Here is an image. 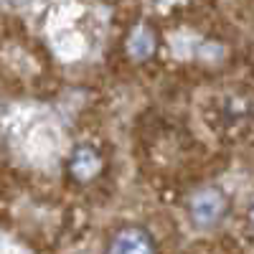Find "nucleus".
<instances>
[{
	"label": "nucleus",
	"instance_id": "nucleus-2",
	"mask_svg": "<svg viewBox=\"0 0 254 254\" xmlns=\"http://www.w3.org/2000/svg\"><path fill=\"white\" fill-rule=\"evenodd\" d=\"M107 254H155V244L142 229H125L112 239Z\"/></svg>",
	"mask_w": 254,
	"mask_h": 254
},
{
	"label": "nucleus",
	"instance_id": "nucleus-3",
	"mask_svg": "<svg viewBox=\"0 0 254 254\" xmlns=\"http://www.w3.org/2000/svg\"><path fill=\"white\" fill-rule=\"evenodd\" d=\"M69 168H71V176L76 181H92L102 171V158H99V153L94 150V147L84 145L71 155V165Z\"/></svg>",
	"mask_w": 254,
	"mask_h": 254
},
{
	"label": "nucleus",
	"instance_id": "nucleus-5",
	"mask_svg": "<svg viewBox=\"0 0 254 254\" xmlns=\"http://www.w3.org/2000/svg\"><path fill=\"white\" fill-rule=\"evenodd\" d=\"M249 221H252V226H254V206H252V211H249Z\"/></svg>",
	"mask_w": 254,
	"mask_h": 254
},
{
	"label": "nucleus",
	"instance_id": "nucleus-4",
	"mask_svg": "<svg viewBox=\"0 0 254 254\" xmlns=\"http://www.w3.org/2000/svg\"><path fill=\"white\" fill-rule=\"evenodd\" d=\"M127 54L135 61H145L155 54V36L147 26H137L127 38Z\"/></svg>",
	"mask_w": 254,
	"mask_h": 254
},
{
	"label": "nucleus",
	"instance_id": "nucleus-1",
	"mask_svg": "<svg viewBox=\"0 0 254 254\" xmlns=\"http://www.w3.org/2000/svg\"><path fill=\"white\" fill-rule=\"evenodd\" d=\"M224 211H226V198L221 190L216 188H203L198 190V193L190 198V216H193V221L198 226H214L221 221L224 216Z\"/></svg>",
	"mask_w": 254,
	"mask_h": 254
}]
</instances>
